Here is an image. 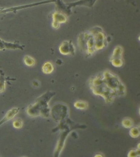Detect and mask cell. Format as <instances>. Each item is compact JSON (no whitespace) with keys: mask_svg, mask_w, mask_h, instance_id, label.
<instances>
[{"mask_svg":"<svg viewBox=\"0 0 140 157\" xmlns=\"http://www.w3.org/2000/svg\"><path fill=\"white\" fill-rule=\"evenodd\" d=\"M88 85L93 93L101 97L107 104L126 94L125 85L117 75L110 70H105L93 76L89 79Z\"/></svg>","mask_w":140,"mask_h":157,"instance_id":"1","label":"cell"},{"mask_svg":"<svg viewBox=\"0 0 140 157\" xmlns=\"http://www.w3.org/2000/svg\"><path fill=\"white\" fill-rule=\"evenodd\" d=\"M108 40L102 28L95 27L83 32L78 38V46L86 56H90L97 51L106 48Z\"/></svg>","mask_w":140,"mask_h":157,"instance_id":"2","label":"cell"},{"mask_svg":"<svg viewBox=\"0 0 140 157\" xmlns=\"http://www.w3.org/2000/svg\"><path fill=\"white\" fill-rule=\"evenodd\" d=\"M123 49L122 46L118 45L114 48L113 53L109 59L112 65L115 67L119 68L124 65L123 57Z\"/></svg>","mask_w":140,"mask_h":157,"instance_id":"3","label":"cell"},{"mask_svg":"<svg viewBox=\"0 0 140 157\" xmlns=\"http://www.w3.org/2000/svg\"><path fill=\"white\" fill-rule=\"evenodd\" d=\"M59 51L63 55H72L75 53V48L71 41H64L60 45Z\"/></svg>","mask_w":140,"mask_h":157,"instance_id":"4","label":"cell"},{"mask_svg":"<svg viewBox=\"0 0 140 157\" xmlns=\"http://www.w3.org/2000/svg\"><path fill=\"white\" fill-rule=\"evenodd\" d=\"M53 27L55 28H57L59 27L61 23H65L67 20L66 17L60 13H54L53 15Z\"/></svg>","mask_w":140,"mask_h":157,"instance_id":"5","label":"cell"},{"mask_svg":"<svg viewBox=\"0 0 140 157\" xmlns=\"http://www.w3.org/2000/svg\"><path fill=\"white\" fill-rule=\"evenodd\" d=\"M19 110H20V109L19 107H15L12 109L10 110L6 114V115H5V117L3 118V120L0 121V126L2 124L6 122V121H9L12 119L19 112Z\"/></svg>","mask_w":140,"mask_h":157,"instance_id":"6","label":"cell"},{"mask_svg":"<svg viewBox=\"0 0 140 157\" xmlns=\"http://www.w3.org/2000/svg\"><path fill=\"white\" fill-rule=\"evenodd\" d=\"M54 68L52 62H46L43 64L42 67V72L45 74H50L53 73Z\"/></svg>","mask_w":140,"mask_h":157,"instance_id":"7","label":"cell"},{"mask_svg":"<svg viewBox=\"0 0 140 157\" xmlns=\"http://www.w3.org/2000/svg\"><path fill=\"white\" fill-rule=\"evenodd\" d=\"M3 48H8V49H23V46H20L18 44H12V43H7L4 42L0 39V49H2Z\"/></svg>","mask_w":140,"mask_h":157,"instance_id":"8","label":"cell"},{"mask_svg":"<svg viewBox=\"0 0 140 157\" xmlns=\"http://www.w3.org/2000/svg\"><path fill=\"white\" fill-rule=\"evenodd\" d=\"M74 107L77 109L86 110L88 107V104L85 101H77L74 102Z\"/></svg>","mask_w":140,"mask_h":157,"instance_id":"9","label":"cell"},{"mask_svg":"<svg viewBox=\"0 0 140 157\" xmlns=\"http://www.w3.org/2000/svg\"><path fill=\"white\" fill-rule=\"evenodd\" d=\"M122 124L125 128L129 129L134 126V121L130 118H125L122 120Z\"/></svg>","mask_w":140,"mask_h":157,"instance_id":"10","label":"cell"},{"mask_svg":"<svg viewBox=\"0 0 140 157\" xmlns=\"http://www.w3.org/2000/svg\"><path fill=\"white\" fill-rule=\"evenodd\" d=\"M129 134L132 138H137L139 137L140 135V129L139 127H132L130 128Z\"/></svg>","mask_w":140,"mask_h":157,"instance_id":"11","label":"cell"},{"mask_svg":"<svg viewBox=\"0 0 140 157\" xmlns=\"http://www.w3.org/2000/svg\"><path fill=\"white\" fill-rule=\"evenodd\" d=\"M24 62L26 66H28L29 67L34 66L36 63L35 59L33 57L30 56H25V57L24 59Z\"/></svg>","mask_w":140,"mask_h":157,"instance_id":"12","label":"cell"},{"mask_svg":"<svg viewBox=\"0 0 140 157\" xmlns=\"http://www.w3.org/2000/svg\"><path fill=\"white\" fill-rule=\"evenodd\" d=\"M128 156L129 157H138L140 156V149H132L129 152L128 154Z\"/></svg>","mask_w":140,"mask_h":157,"instance_id":"13","label":"cell"},{"mask_svg":"<svg viewBox=\"0 0 140 157\" xmlns=\"http://www.w3.org/2000/svg\"><path fill=\"white\" fill-rule=\"evenodd\" d=\"M13 127L17 129H20L22 127H23V121H21V119H17L15 120L13 123Z\"/></svg>","mask_w":140,"mask_h":157,"instance_id":"14","label":"cell"},{"mask_svg":"<svg viewBox=\"0 0 140 157\" xmlns=\"http://www.w3.org/2000/svg\"><path fill=\"white\" fill-rule=\"evenodd\" d=\"M103 157V155H101V154H98V155H95V157Z\"/></svg>","mask_w":140,"mask_h":157,"instance_id":"15","label":"cell"}]
</instances>
